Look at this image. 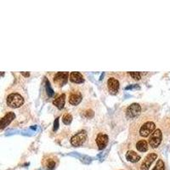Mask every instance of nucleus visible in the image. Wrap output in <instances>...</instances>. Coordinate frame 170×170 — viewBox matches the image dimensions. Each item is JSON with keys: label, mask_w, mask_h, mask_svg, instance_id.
Returning a JSON list of instances; mask_svg holds the SVG:
<instances>
[{"label": "nucleus", "mask_w": 170, "mask_h": 170, "mask_svg": "<svg viewBox=\"0 0 170 170\" xmlns=\"http://www.w3.org/2000/svg\"><path fill=\"white\" fill-rule=\"evenodd\" d=\"M158 124L156 114L152 110L142 112L135 120L132 121L128 128V140L146 139L155 131Z\"/></svg>", "instance_id": "nucleus-1"}, {"label": "nucleus", "mask_w": 170, "mask_h": 170, "mask_svg": "<svg viewBox=\"0 0 170 170\" xmlns=\"http://www.w3.org/2000/svg\"><path fill=\"white\" fill-rule=\"evenodd\" d=\"M26 95L21 87H12L6 91L5 103L8 108L13 110L24 109L26 104Z\"/></svg>", "instance_id": "nucleus-2"}, {"label": "nucleus", "mask_w": 170, "mask_h": 170, "mask_svg": "<svg viewBox=\"0 0 170 170\" xmlns=\"http://www.w3.org/2000/svg\"><path fill=\"white\" fill-rule=\"evenodd\" d=\"M109 143V135L103 128H97L90 138V145L98 150H104Z\"/></svg>", "instance_id": "nucleus-3"}, {"label": "nucleus", "mask_w": 170, "mask_h": 170, "mask_svg": "<svg viewBox=\"0 0 170 170\" xmlns=\"http://www.w3.org/2000/svg\"><path fill=\"white\" fill-rule=\"evenodd\" d=\"M119 73L114 74L111 73L106 78V88L107 92L111 95H116L120 90V80H119Z\"/></svg>", "instance_id": "nucleus-4"}, {"label": "nucleus", "mask_w": 170, "mask_h": 170, "mask_svg": "<svg viewBox=\"0 0 170 170\" xmlns=\"http://www.w3.org/2000/svg\"><path fill=\"white\" fill-rule=\"evenodd\" d=\"M14 121H16V111L7 107V110L3 111L0 118V130H4Z\"/></svg>", "instance_id": "nucleus-5"}, {"label": "nucleus", "mask_w": 170, "mask_h": 170, "mask_svg": "<svg viewBox=\"0 0 170 170\" xmlns=\"http://www.w3.org/2000/svg\"><path fill=\"white\" fill-rule=\"evenodd\" d=\"M129 143V148H132L137 151L138 152H146L150 149L148 140L145 139H134V140H128Z\"/></svg>", "instance_id": "nucleus-6"}, {"label": "nucleus", "mask_w": 170, "mask_h": 170, "mask_svg": "<svg viewBox=\"0 0 170 170\" xmlns=\"http://www.w3.org/2000/svg\"><path fill=\"white\" fill-rule=\"evenodd\" d=\"M163 140V133L161 127H156L155 131L148 137V143L151 149H156L159 146Z\"/></svg>", "instance_id": "nucleus-7"}, {"label": "nucleus", "mask_w": 170, "mask_h": 170, "mask_svg": "<svg viewBox=\"0 0 170 170\" xmlns=\"http://www.w3.org/2000/svg\"><path fill=\"white\" fill-rule=\"evenodd\" d=\"M51 75L54 85L57 89H60L64 85L67 84L68 79L70 78V73L68 71H58L55 73H52Z\"/></svg>", "instance_id": "nucleus-8"}, {"label": "nucleus", "mask_w": 170, "mask_h": 170, "mask_svg": "<svg viewBox=\"0 0 170 170\" xmlns=\"http://www.w3.org/2000/svg\"><path fill=\"white\" fill-rule=\"evenodd\" d=\"M142 113V106L140 103H133L127 106L125 115L127 120L134 121L137 119Z\"/></svg>", "instance_id": "nucleus-9"}, {"label": "nucleus", "mask_w": 170, "mask_h": 170, "mask_svg": "<svg viewBox=\"0 0 170 170\" xmlns=\"http://www.w3.org/2000/svg\"><path fill=\"white\" fill-rule=\"evenodd\" d=\"M58 163H59V159L57 156L52 153L44 154L41 160L42 167L47 170H54L56 168Z\"/></svg>", "instance_id": "nucleus-10"}, {"label": "nucleus", "mask_w": 170, "mask_h": 170, "mask_svg": "<svg viewBox=\"0 0 170 170\" xmlns=\"http://www.w3.org/2000/svg\"><path fill=\"white\" fill-rule=\"evenodd\" d=\"M83 95L81 89L78 87H72L71 90L68 92V103L71 106H78L82 102Z\"/></svg>", "instance_id": "nucleus-11"}, {"label": "nucleus", "mask_w": 170, "mask_h": 170, "mask_svg": "<svg viewBox=\"0 0 170 170\" xmlns=\"http://www.w3.org/2000/svg\"><path fill=\"white\" fill-rule=\"evenodd\" d=\"M88 140V134L86 130H80L74 135L70 140V143L72 146L78 147L84 144Z\"/></svg>", "instance_id": "nucleus-12"}, {"label": "nucleus", "mask_w": 170, "mask_h": 170, "mask_svg": "<svg viewBox=\"0 0 170 170\" xmlns=\"http://www.w3.org/2000/svg\"><path fill=\"white\" fill-rule=\"evenodd\" d=\"M158 156V154L156 152H151L148 153L146 156L144 157V159L142 161L141 164H140V170H149L150 167L152 166V164L154 163V161L156 160Z\"/></svg>", "instance_id": "nucleus-13"}, {"label": "nucleus", "mask_w": 170, "mask_h": 170, "mask_svg": "<svg viewBox=\"0 0 170 170\" xmlns=\"http://www.w3.org/2000/svg\"><path fill=\"white\" fill-rule=\"evenodd\" d=\"M42 95L44 94L45 95V99H47L48 100H50L53 98V99H55V91L52 89L51 85H50V83L49 81V79H47L46 78H44L43 79V92Z\"/></svg>", "instance_id": "nucleus-14"}, {"label": "nucleus", "mask_w": 170, "mask_h": 170, "mask_svg": "<svg viewBox=\"0 0 170 170\" xmlns=\"http://www.w3.org/2000/svg\"><path fill=\"white\" fill-rule=\"evenodd\" d=\"M125 158H126L127 161L130 162V163H136L140 161L141 156L139 154L137 151H135V150L132 148H129L125 152Z\"/></svg>", "instance_id": "nucleus-15"}, {"label": "nucleus", "mask_w": 170, "mask_h": 170, "mask_svg": "<svg viewBox=\"0 0 170 170\" xmlns=\"http://www.w3.org/2000/svg\"><path fill=\"white\" fill-rule=\"evenodd\" d=\"M66 99H67L66 93L59 94V95H56L55 99L52 100V104L55 107H57L59 110H62L64 108V106H65V103H66Z\"/></svg>", "instance_id": "nucleus-16"}, {"label": "nucleus", "mask_w": 170, "mask_h": 170, "mask_svg": "<svg viewBox=\"0 0 170 170\" xmlns=\"http://www.w3.org/2000/svg\"><path fill=\"white\" fill-rule=\"evenodd\" d=\"M69 80L75 84H80L85 81L84 75L79 72V71H72L70 73V78Z\"/></svg>", "instance_id": "nucleus-17"}, {"label": "nucleus", "mask_w": 170, "mask_h": 170, "mask_svg": "<svg viewBox=\"0 0 170 170\" xmlns=\"http://www.w3.org/2000/svg\"><path fill=\"white\" fill-rule=\"evenodd\" d=\"M81 116L84 118H92L95 116V111L92 110L91 108H88L87 105H85V106L83 108V110L81 111Z\"/></svg>", "instance_id": "nucleus-18"}, {"label": "nucleus", "mask_w": 170, "mask_h": 170, "mask_svg": "<svg viewBox=\"0 0 170 170\" xmlns=\"http://www.w3.org/2000/svg\"><path fill=\"white\" fill-rule=\"evenodd\" d=\"M126 74L127 76H129L130 78L134 80V81H140L142 78V75L144 74V73H142V72H139V71H130V72H127Z\"/></svg>", "instance_id": "nucleus-19"}, {"label": "nucleus", "mask_w": 170, "mask_h": 170, "mask_svg": "<svg viewBox=\"0 0 170 170\" xmlns=\"http://www.w3.org/2000/svg\"><path fill=\"white\" fill-rule=\"evenodd\" d=\"M72 121V116L69 112H65L62 116V123L65 125H70Z\"/></svg>", "instance_id": "nucleus-20"}, {"label": "nucleus", "mask_w": 170, "mask_h": 170, "mask_svg": "<svg viewBox=\"0 0 170 170\" xmlns=\"http://www.w3.org/2000/svg\"><path fill=\"white\" fill-rule=\"evenodd\" d=\"M152 170H165V163L163 159H159L156 161V163L155 167L153 168Z\"/></svg>", "instance_id": "nucleus-21"}, {"label": "nucleus", "mask_w": 170, "mask_h": 170, "mask_svg": "<svg viewBox=\"0 0 170 170\" xmlns=\"http://www.w3.org/2000/svg\"><path fill=\"white\" fill-rule=\"evenodd\" d=\"M59 117H57L56 119L55 120L54 122V127H53V130L54 131H56L57 129H58V127H59Z\"/></svg>", "instance_id": "nucleus-22"}]
</instances>
